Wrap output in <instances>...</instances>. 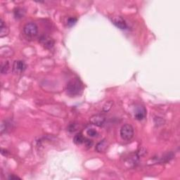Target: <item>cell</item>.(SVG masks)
Returning <instances> with one entry per match:
<instances>
[{
    "mask_svg": "<svg viewBox=\"0 0 180 180\" xmlns=\"http://www.w3.org/2000/svg\"><path fill=\"white\" fill-rule=\"evenodd\" d=\"M67 92L71 96L80 94L82 91V84L78 79H73L67 84Z\"/></svg>",
    "mask_w": 180,
    "mask_h": 180,
    "instance_id": "cell-1",
    "label": "cell"
},
{
    "mask_svg": "<svg viewBox=\"0 0 180 180\" xmlns=\"http://www.w3.org/2000/svg\"><path fill=\"white\" fill-rule=\"evenodd\" d=\"M9 68H10V65L8 61H6L4 63L1 64V73L2 74H7L9 72Z\"/></svg>",
    "mask_w": 180,
    "mask_h": 180,
    "instance_id": "cell-13",
    "label": "cell"
},
{
    "mask_svg": "<svg viewBox=\"0 0 180 180\" xmlns=\"http://www.w3.org/2000/svg\"><path fill=\"white\" fill-rule=\"evenodd\" d=\"M25 15V11L21 8H17L14 11V16L16 18H23Z\"/></svg>",
    "mask_w": 180,
    "mask_h": 180,
    "instance_id": "cell-12",
    "label": "cell"
},
{
    "mask_svg": "<svg viewBox=\"0 0 180 180\" xmlns=\"http://www.w3.org/2000/svg\"><path fill=\"white\" fill-rule=\"evenodd\" d=\"M87 135H89V136L91 137H95L98 135V132H97V130H95L94 129H89L87 130Z\"/></svg>",
    "mask_w": 180,
    "mask_h": 180,
    "instance_id": "cell-16",
    "label": "cell"
},
{
    "mask_svg": "<svg viewBox=\"0 0 180 180\" xmlns=\"http://www.w3.org/2000/svg\"><path fill=\"white\" fill-rule=\"evenodd\" d=\"M108 146V142L106 139H103L97 144L95 149L98 153H104L106 151Z\"/></svg>",
    "mask_w": 180,
    "mask_h": 180,
    "instance_id": "cell-9",
    "label": "cell"
},
{
    "mask_svg": "<svg viewBox=\"0 0 180 180\" xmlns=\"http://www.w3.org/2000/svg\"><path fill=\"white\" fill-rule=\"evenodd\" d=\"M39 41H40V42L44 45V47L46 49L52 48L54 44V42L53 39L49 38V37H48L47 36H42V37H40Z\"/></svg>",
    "mask_w": 180,
    "mask_h": 180,
    "instance_id": "cell-8",
    "label": "cell"
},
{
    "mask_svg": "<svg viewBox=\"0 0 180 180\" xmlns=\"http://www.w3.org/2000/svg\"><path fill=\"white\" fill-rule=\"evenodd\" d=\"M85 140V138L82 136L81 133H78L76 135H75L74 138H73V142L77 145H80V144H83Z\"/></svg>",
    "mask_w": 180,
    "mask_h": 180,
    "instance_id": "cell-11",
    "label": "cell"
},
{
    "mask_svg": "<svg viewBox=\"0 0 180 180\" xmlns=\"http://www.w3.org/2000/svg\"><path fill=\"white\" fill-rule=\"evenodd\" d=\"M112 105H113V101H107V102H106V104L104 105V106H103V111L108 112L110 109H111Z\"/></svg>",
    "mask_w": 180,
    "mask_h": 180,
    "instance_id": "cell-14",
    "label": "cell"
},
{
    "mask_svg": "<svg viewBox=\"0 0 180 180\" xmlns=\"http://www.w3.org/2000/svg\"><path fill=\"white\" fill-rule=\"evenodd\" d=\"M9 179H20V177H18V176H15L14 174H12V175H10L9 177Z\"/></svg>",
    "mask_w": 180,
    "mask_h": 180,
    "instance_id": "cell-19",
    "label": "cell"
},
{
    "mask_svg": "<svg viewBox=\"0 0 180 180\" xmlns=\"http://www.w3.org/2000/svg\"><path fill=\"white\" fill-rule=\"evenodd\" d=\"M146 115V110L145 107L143 106H138L135 108L134 111V118L135 119L138 120H142L145 118Z\"/></svg>",
    "mask_w": 180,
    "mask_h": 180,
    "instance_id": "cell-6",
    "label": "cell"
},
{
    "mask_svg": "<svg viewBox=\"0 0 180 180\" xmlns=\"http://www.w3.org/2000/svg\"><path fill=\"white\" fill-rule=\"evenodd\" d=\"M77 21H78V19H77L76 18H74V17H70V18H69L68 19L67 24H68V25L71 27V26L74 25L77 22Z\"/></svg>",
    "mask_w": 180,
    "mask_h": 180,
    "instance_id": "cell-15",
    "label": "cell"
},
{
    "mask_svg": "<svg viewBox=\"0 0 180 180\" xmlns=\"http://www.w3.org/2000/svg\"><path fill=\"white\" fill-rule=\"evenodd\" d=\"M84 144H85L86 146H87L88 148H91V146L93 145V142L90 139H85V140H84Z\"/></svg>",
    "mask_w": 180,
    "mask_h": 180,
    "instance_id": "cell-18",
    "label": "cell"
},
{
    "mask_svg": "<svg viewBox=\"0 0 180 180\" xmlns=\"http://www.w3.org/2000/svg\"><path fill=\"white\" fill-rule=\"evenodd\" d=\"M120 136L123 140L130 141L134 136V129L129 124L124 125L120 129Z\"/></svg>",
    "mask_w": 180,
    "mask_h": 180,
    "instance_id": "cell-2",
    "label": "cell"
},
{
    "mask_svg": "<svg viewBox=\"0 0 180 180\" xmlns=\"http://www.w3.org/2000/svg\"><path fill=\"white\" fill-rule=\"evenodd\" d=\"M23 32L26 37H29V38H33L37 35L38 28L36 24L34 22H29L24 26Z\"/></svg>",
    "mask_w": 180,
    "mask_h": 180,
    "instance_id": "cell-3",
    "label": "cell"
},
{
    "mask_svg": "<svg viewBox=\"0 0 180 180\" xmlns=\"http://www.w3.org/2000/svg\"><path fill=\"white\" fill-rule=\"evenodd\" d=\"M112 22L116 27L121 30H125L127 28V24L125 22V20L123 19L121 17H116V18H113L112 20Z\"/></svg>",
    "mask_w": 180,
    "mask_h": 180,
    "instance_id": "cell-7",
    "label": "cell"
},
{
    "mask_svg": "<svg viewBox=\"0 0 180 180\" xmlns=\"http://www.w3.org/2000/svg\"><path fill=\"white\" fill-rule=\"evenodd\" d=\"M89 121L94 125H96L97 127H102L104 125L105 122H106V118L104 115L97 114V115L91 116L90 118Z\"/></svg>",
    "mask_w": 180,
    "mask_h": 180,
    "instance_id": "cell-4",
    "label": "cell"
},
{
    "mask_svg": "<svg viewBox=\"0 0 180 180\" xmlns=\"http://www.w3.org/2000/svg\"><path fill=\"white\" fill-rule=\"evenodd\" d=\"M26 69V65L25 63V62L22 61H20V60H18V61H15L14 62V64H13L12 67V70L13 73H15V74H21L25 71Z\"/></svg>",
    "mask_w": 180,
    "mask_h": 180,
    "instance_id": "cell-5",
    "label": "cell"
},
{
    "mask_svg": "<svg viewBox=\"0 0 180 180\" xmlns=\"http://www.w3.org/2000/svg\"><path fill=\"white\" fill-rule=\"evenodd\" d=\"M76 129H77L76 124H75V123L70 124V125H69V127H68V130L70 131V132H75Z\"/></svg>",
    "mask_w": 180,
    "mask_h": 180,
    "instance_id": "cell-17",
    "label": "cell"
},
{
    "mask_svg": "<svg viewBox=\"0 0 180 180\" xmlns=\"http://www.w3.org/2000/svg\"><path fill=\"white\" fill-rule=\"evenodd\" d=\"M9 33V29L7 27L4 22L3 21L2 18H1L0 20V37H3L6 36V35H8Z\"/></svg>",
    "mask_w": 180,
    "mask_h": 180,
    "instance_id": "cell-10",
    "label": "cell"
}]
</instances>
